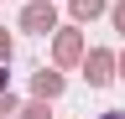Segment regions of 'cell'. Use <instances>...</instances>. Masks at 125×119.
<instances>
[{
  "label": "cell",
  "instance_id": "obj_3",
  "mask_svg": "<svg viewBox=\"0 0 125 119\" xmlns=\"http://www.w3.org/2000/svg\"><path fill=\"white\" fill-rule=\"evenodd\" d=\"M52 57H57L62 67H73L78 57H83V36H78V31H62V36H57V47H52Z\"/></svg>",
  "mask_w": 125,
  "mask_h": 119
},
{
  "label": "cell",
  "instance_id": "obj_7",
  "mask_svg": "<svg viewBox=\"0 0 125 119\" xmlns=\"http://www.w3.org/2000/svg\"><path fill=\"white\" fill-rule=\"evenodd\" d=\"M109 16H115V31H125V0H120L115 10H109Z\"/></svg>",
  "mask_w": 125,
  "mask_h": 119
},
{
  "label": "cell",
  "instance_id": "obj_4",
  "mask_svg": "<svg viewBox=\"0 0 125 119\" xmlns=\"http://www.w3.org/2000/svg\"><path fill=\"white\" fill-rule=\"evenodd\" d=\"M31 88H37V98H57V93H62V72H47V67H42Z\"/></svg>",
  "mask_w": 125,
  "mask_h": 119
},
{
  "label": "cell",
  "instance_id": "obj_8",
  "mask_svg": "<svg viewBox=\"0 0 125 119\" xmlns=\"http://www.w3.org/2000/svg\"><path fill=\"white\" fill-rule=\"evenodd\" d=\"M5 57H10V36L0 31V62H5Z\"/></svg>",
  "mask_w": 125,
  "mask_h": 119
},
{
  "label": "cell",
  "instance_id": "obj_6",
  "mask_svg": "<svg viewBox=\"0 0 125 119\" xmlns=\"http://www.w3.org/2000/svg\"><path fill=\"white\" fill-rule=\"evenodd\" d=\"M21 119H47V98H37V103H26V109H21Z\"/></svg>",
  "mask_w": 125,
  "mask_h": 119
},
{
  "label": "cell",
  "instance_id": "obj_2",
  "mask_svg": "<svg viewBox=\"0 0 125 119\" xmlns=\"http://www.w3.org/2000/svg\"><path fill=\"white\" fill-rule=\"evenodd\" d=\"M83 78H89L94 88H104L109 78H115V57H109V52H89V57H83Z\"/></svg>",
  "mask_w": 125,
  "mask_h": 119
},
{
  "label": "cell",
  "instance_id": "obj_10",
  "mask_svg": "<svg viewBox=\"0 0 125 119\" xmlns=\"http://www.w3.org/2000/svg\"><path fill=\"white\" fill-rule=\"evenodd\" d=\"M120 72H125V57H120Z\"/></svg>",
  "mask_w": 125,
  "mask_h": 119
},
{
  "label": "cell",
  "instance_id": "obj_1",
  "mask_svg": "<svg viewBox=\"0 0 125 119\" xmlns=\"http://www.w3.org/2000/svg\"><path fill=\"white\" fill-rule=\"evenodd\" d=\"M21 26H26V31H52V26H57L52 0H31V5L21 10Z\"/></svg>",
  "mask_w": 125,
  "mask_h": 119
},
{
  "label": "cell",
  "instance_id": "obj_5",
  "mask_svg": "<svg viewBox=\"0 0 125 119\" xmlns=\"http://www.w3.org/2000/svg\"><path fill=\"white\" fill-rule=\"evenodd\" d=\"M73 16H78V21H94V16H104V0H73Z\"/></svg>",
  "mask_w": 125,
  "mask_h": 119
},
{
  "label": "cell",
  "instance_id": "obj_9",
  "mask_svg": "<svg viewBox=\"0 0 125 119\" xmlns=\"http://www.w3.org/2000/svg\"><path fill=\"white\" fill-rule=\"evenodd\" d=\"M99 119H125V114H115V109H109V114H99Z\"/></svg>",
  "mask_w": 125,
  "mask_h": 119
}]
</instances>
